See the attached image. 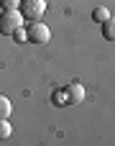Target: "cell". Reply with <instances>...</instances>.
Returning <instances> with one entry per match:
<instances>
[{
  "label": "cell",
  "instance_id": "3957f363",
  "mask_svg": "<svg viewBox=\"0 0 115 146\" xmlns=\"http://www.w3.org/2000/svg\"><path fill=\"white\" fill-rule=\"evenodd\" d=\"M20 26H23V15H20V10H3V13H0V33L13 36L15 28H20Z\"/></svg>",
  "mask_w": 115,
  "mask_h": 146
},
{
  "label": "cell",
  "instance_id": "52a82bcc",
  "mask_svg": "<svg viewBox=\"0 0 115 146\" xmlns=\"http://www.w3.org/2000/svg\"><path fill=\"white\" fill-rule=\"evenodd\" d=\"M10 133H13V126L8 123V118H0V141L10 139Z\"/></svg>",
  "mask_w": 115,
  "mask_h": 146
},
{
  "label": "cell",
  "instance_id": "8992f818",
  "mask_svg": "<svg viewBox=\"0 0 115 146\" xmlns=\"http://www.w3.org/2000/svg\"><path fill=\"white\" fill-rule=\"evenodd\" d=\"M108 18H110V10H108V8H95V10H92V21H95V23H102V21H108Z\"/></svg>",
  "mask_w": 115,
  "mask_h": 146
},
{
  "label": "cell",
  "instance_id": "6da1fadb",
  "mask_svg": "<svg viewBox=\"0 0 115 146\" xmlns=\"http://www.w3.org/2000/svg\"><path fill=\"white\" fill-rule=\"evenodd\" d=\"M23 28H26V41H31L36 46H44L51 41V28L41 21H28V26H23Z\"/></svg>",
  "mask_w": 115,
  "mask_h": 146
},
{
  "label": "cell",
  "instance_id": "ba28073f",
  "mask_svg": "<svg viewBox=\"0 0 115 146\" xmlns=\"http://www.w3.org/2000/svg\"><path fill=\"white\" fill-rule=\"evenodd\" d=\"M10 110H13L10 100H8L5 95H0V118H8V115H10Z\"/></svg>",
  "mask_w": 115,
  "mask_h": 146
},
{
  "label": "cell",
  "instance_id": "30bf717a",
  "mask_svg": "<svg viewBox=\"0 0 115 146\" xmlns=\"http://www.w3.org/2000/svg\"><path fill=\"white\" fill-rule=\"evenodd\" d=\"M51 100H54V105H64V103H67L64 90H61V92H54V95H51Z\"/></svg>",
  "mask_w": 115,
  "mask_h": 146
},
{
  "label": "cell",
  "instance_id": "9c48e42d",
  "mask_svg": "<svg viewBox=\"0 0 115 146\" xmlns=\"http://www.w3.org/2000/svg\"><path fill=\"white\" fill-rule=\"evenodd\" d=\"M18 5H20V0H0L3 10H18Z\"/></svg>",
  "mask_w": 115,
  "mask_h": 146
},
{
  "label": "cell",
  "instance_id": "5b68a950",
  "mask_svg": "<svg viewBox=\"0 0 115 146\" xmlns=\"http://www.w3.org/2000/svg\"><path fill=\"white\" fill-rule=\"evenodd\" d=\"M100 26H102V36L108 41H115V15H110L108 21H102Z\"/></svg>",
  "mask_w": 115,
  "mask_h": 146
},
{
  "label": "cell",
  "instance_id": "277c9868",
  "mask_svg": "<svg viewBox=\"0 0 115 146\" xmlns=\"http://www.w3.org/2000/svg\"><path fill=\"white\" fill-rule=\"evenodd\" d=\"M64 95H67V103H69V105H79V103L85 100V87H82L79 82H72V85L64 87Z\"/></svg>",
  "mask_w": 115,
  "mask_h": 146
},
{
  "label": "cell",
  "instance_id": "7a4b0ae2",
  "mask_svg": "<svg viewBox=\"0 0 115 146\" xmlns=\"http://www.w3.org/2000/svg\"><path fill=\"white\" fill-rule=\"evenodd\" d=\"M18 10L23 21H41V15L46 13V0H20Z\"/></svg>",
  "mask_w": 115,
  "mask_h": 146
},
{
  "label": "cell",
  "instance_id": "8fae6325",
  "mask_svg": "<svg viewBox=\"0 0 115 146\" xmlns=\"http://www.w3.org/2000/svg\"><path fill=\"white\" fill-rule=\"evenodd\" d=\"M13 38H15L18 44H20V41H26V28H23V26H20V28H15V33H13Z\"/></svg>",
  "mask_w": 115,
  "mask_h": 146
}]
</instances>
